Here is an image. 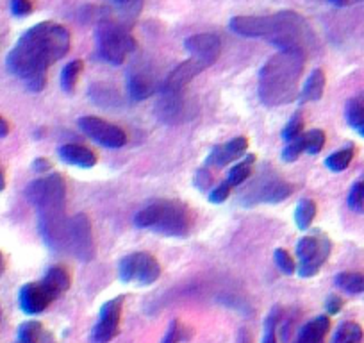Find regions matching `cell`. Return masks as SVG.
I'll list each match as a JSON object with an SVG mask.
<instances>
[{
  "instance_id": "6da1fadb",
  "label": "cell",
  "mask_w": 364,
  "mask_h": 343,
  "mask_svg": "<svg viewBox=\"0 0 364 343\" xmlns=\"http://www.w3.org/2000/svg\"><path fill=\"white\" fill-rule=\"evenodd\" d=\"M70 50V33L54 22H42L20 36L8 54V68L20 77L29 91H42L47 84V70Z\"/></svg>"
},
{
  "instance_id": "7a4b0ae2",
  "label": "cell",
  "mask_w": 364,
  "mask_h": 343,
  "mask_svg": "<svg viewBox=\"0 0 364 343\" xmlns=\"http://www.w3.org/2000/svg\"><path fill=\"white\" fill-rule=\"evenodd\" d=\"M27 199L40 215V233L54 250H66V182L61 174L33 181L27 186Z\"/></svg>"
},
{
  "instance_id": "3957f363",
  "label": "cell",
  "mask_w": 364,
  "mask_h": 343,
  "mask_svg": "<svg viewBox=\"0 0 364 343\" xmlns=\"http://www.w3.org/2000/svg\"><path fill=\"white\" fill-rule=\"evenodd\" d=\"M230 29L245 38H264L271 45L286 49H304L311 27L302 15L282 11L275 15L236 16L230 20Z\"/></svg>"
},
{
  "instance_id": "277c9868",
  "label": "cell",
  "mask_w": 364,
  "mask_h": 343,
  "mask_svg": "<svg viewBox=\"0 0 364 343\" xmlns=\"http://www.w3.org/2000/svg\"><path fill=\"white\" fill-rule=\"evenodd\" d=\"M305 66L304 49H286L264 63L259 74V98L275 107L297 98V86Z\"/></svg>"
},
{
  "instance_id": "5b68a950",
  "label": "cell",
  "mask_w": 364,
  "mask_h": 343,
  "mask_svg": "<svg viewBox=\"0 0 364 343\" xmlns=\"http://www.w3.org/2000/svg\"><path fill=\"white\" fill-rule=\"evenodd\" d=\"M193 213L184 202L179 200H159L143 208L134 216L136 227L152 229L159 234L184 238L193 229Z\"/></svg>"
},
{
  "instance_id": "8992f818",
  "label": "cell",
  "mask_w": 364,
  "mask_h": 343,
  "mask_svg": "<svg viewBox=\"0 0 364 343\" xmlns=\"http://www.w3.org/2000/svg\"><path fill=\"white\" fill-rule=\"evenodd\" d=\"M136 40L127 25L113 18H102L97 25V52L105 63L120 66L134 52Z\"/></svg>"
},
{
  "instance_id": "52a82bcc",
  "label": "cell",
  "mask_w": 364,
  "mask_h": 343,
  "mask_svg": "<svg viewBox=\"0 0 364 343\" xmlns=\"http://www.w3.org/2000/svg\"><path fill=\"white\" fill-rule=\"evenodd\" d=\"M332 243L325 234L318 233L315 236H304L297 242L298 267L297 274L300 277H312L325 264L331 256Z\"/></svg>"
},
{
  "instance_id": "ba28073f",
  "label": "cell",
  "mask_w": 364,
  "mask_h": 343,
  "mask_svg": "<svg viewBox=\"0 0 364 343\" xmlns=\"http://www.w3.org/2000/svg\"><path fill=\"white\" fill-rule=\"evenodd\" d=\"M122 283H136L138 286H151L161 276V264L152 254L134 252L125 256L118 264Z\"/></svg>"
},
{
  "instance_id": "9c48e42d",
  "label": "cell",
  "mask_w": 364,
  "mask_h": 343,
  "mask_svg": "<svg viewBox=\"0 0 364 343\" xmlns=\"http://www.w3.org/2000/svg\"><path fill=\"white\" fill-rule=\"evenodd\" d=\"M66 250L74 254L77 260L86 261V263L93 260L95 254H97L93 227H91L88 215H84V213H79V215L68 220Z\"/></svg>"
},
{
  "instance_id": "30bf717a",
  "label": "cell",
  "mask_w": 364,
  "mask_h": 343,
  "mask_svg": "<svg viewBox=\"0 0 364 343\" xmlns=\"http://www.w3.org/2000/svg\"><path fill=\"white\" fill-rule=\"evenodd\" d=\"M77 125L88 138L97 141L102 147L122 149L127 144V134H125L124 129L115 124H109L98 117H83L77 120Z\"/></svg>"
},
{
  "instance_id": "8fae6325",
  "label": "cell",
  "mask_w": 364,
  "mask_h": 343,
  "mask_svg": "<svg viewBox=\"0 0 364 343\" xmlns=\"http://www.w3.org/2000/svg\"><path fill=\"white\" fill-rule=\"evenodd\" d=\"M122 310H124V297L111 298L100 308V317L97 325L91 332V342L93 343H107L118 335L120 331Z\"/></svg>"
},
{
  "instance_id": "7c38bea8",
  "label": "cell",
  "mask_w": 364,
  "mask_h": 343,
  "mask_svg": "<svg viewBox=\"0 0 364 343\" xmlns=\"http://www.w3.org/2000/svg\"><path fill=\"white\" fill-rule=\"evenodd\" d=\"M184 49L188 50L189 56L196 57L204 64L211 66L216 63V59L222 54V40L218 38L216 34L202 33L193 34L184 42Z\"/></svg>"
},
{
  "instance_id": "4fadbf2b",
  "label": "cell",
  "mask_w": 364,
  "mask_h": 343,
  "mask_svg": "<svg viewBox=\"0 0 364 343\" xmlns=\"http://www.w3.org/2000/svg\"><path fill=\"white\" fill-rule=\"evenodd\" d=\"M293 185L277 178H268V181H259L252 185V202L277 204L293 195Z\"/></svg>"
},
{
  "instance_id": "5bb4252c",
  "label": "cell",
  "mask_w": 364,
  "mask_h": 343,
  "mask_svg": "<svg viewBox=\"0 0 364 343\" xmlns=\"http://www.w3.org/2000/svg\"><path fill=\"white\" fill-rule=\"evenodd\" d=\"M54 301L42 283H29L20 290V308L27 315H40L50 306Z\"/></svg>"
},
{
  "instance_id": "9a60e30c",
  "label": "cell",
  "mask_w": 364,
  "mask_h": 343,
  "mask_svg": "<svg viewBox=\"0 0 364 343\" xmlns=\"http://www.w3.org/2000/svg\"><path fill=\"white\" fill-rule=\"evenodd\" d=\"M206 68H209V66L204 64L202 61H199L196 57H189L188 61L180 63L179 66H177L175 70L170 74L168 79H166V83H165V88H163V91H168V93H179V91H182V88H184L186 84L192 83V81L195 79L199 74H202Z\"/></svg>"
},
{
  "instance_id": "2e32d148",
  "label": "cell",
  "mask_w": 364,
  "mask_h": 343,
  "mask_svg": "<svg viewBox=\"0 0 364 343\" xmlns=\"http://www.w3.org/2000/svg\"><path fill=\"white\" fill-rule=\"evenodd\" d=\"M247 149H248L247 138H245V136H237V138L227 141V144L213 147L209 158H207V163L213 166H218V168H222V166L240 159L241 156L247 152Z\"/></svg>"
},
{
  "instance_id": "e0dca14e",
  "label": "cell",
  "mask_w": 364,
  "mask_h": 343,
  "mask_svg": "<svg viewBox=\"0 0 364 343\" xmlns=\"http://www.w3.org/2000/svg\"><path fill=\"white\" fill-rule=\"evenodd\" d=\"M127 91L132 100H145L155 91V81L147 68H131L127 74Z\"/></svg>"
},
{
  "instance_id": "ac0fdd59",
  "label": "cell",
  "mask_w": 364,
  "mask_h": 343,
  "mask_svg": "<svg viewBox=\"0 0 364 343\" xmlns=\"http://www.w3.org/2000/svg\"><path fill=\"white\" fill-rule=\"evenodd\" d=\"M59 158L66 165L79 166V168H93L97 165V154L91 149L76 144L63 145L59 149Z\"/></svg>"
},
{
  "instance_id": "d6986e66",
  "label": "cell",
  "mask_w": 364,
  "mask_h": 343,
  "mask_svg": "<svg viewBox=\"0 0 364 343\" xmlns=\"http://www.w3.org/2000/svg\"><path fill=\"white\" fill-rule=\"evenodd\" d=\"M329 329H331V318L327 315H319L300 329L295 343H323Z\"/></svg>"
},
{
  "instance_id": "ffe728a7",
  "label": "cell",
  "mask_w": 364,
  "mask_h": 343,
  "mask_svg": "<svg viewBox=\"0 0 364 343\" xmlns=\"http://www.w3.org/2000/svg\"><path fill=\"white\" fill-rule=\"evenodd\" d=\"M70 283H71L70 272H68L64 267H61V264L50 268L42 281V284L47 288V290H49V293L52 295L54 301H56L59 295H63L64 291L70 288Z\"/></svg>"
},
{
  "instance_id": "44dd1931",
  "label": "cell",
  "mask_w": 364,
  "mask_h": 343,
  "mask_svg": "<svg viewBox=\"0 0 364 343\" xmlns=\"http://www.w3.org/2000/svg\"><path fill=\"white\" fill-rule=\"evenodd\" d=\"M163 98L158 104V113L168 124L173 122L182 120V113H184V106H182V100H180V91L179 93H168V91H163Z\"/></svg>"
},
{
  "instance_id": "7402d4cb",
  "label": "cell",
  "mask_w": 364,
  "mask_h": 343,
  "mask_svg": "<svg viewBox=\"0 0 364 343\" xmlns=\"http://www.w3.org/2000/svg\"><path fill=\"white\" fill-rule=\"evenodd\" d=\"M325 72L322 68H316L312 70L311 76L305 81V86L302 90V102H316L323 97V91H325Z\"/></svg>"
},
{
  "instance_id": "603a6c76",
  "label": "cell",
  "mask_w": 364,
  "mask_h": 343,
  "mask_svg": "<svg viewBox=\"0 0 364 343\" xmlns=\"http://www.w3.org/2000/svg\"><path fill=\"white\" fill-rule=\"evenodd\" d=\"M83 70L84 64L81 59L70 61V63L63 68V72H61V88H63L64 93H74Z\"/></svg>"
},
{
  "instance_id": "cb8c5ba5",
  "label": "cell",
  "mask_w": 364,
  "mask_h": 343,
  "mask_svg": "<svg viewBox=\"0 0 364 343\" xmlns=\"http://www.w3.org/2000/svg\"><path fill=\"white\" fill-rule=\"evenodd\" d=\"M336 284H338L343 291H346V293L350 295L363 293L364 274H359V272H341V274L336 277Z\"/></svg>"
},
{
  "instance_id": "d4e9b609",
  "label": "cell",
  "mask_w": 364,
  "mask_h": 343,
  "mask_svg": "<svg viewBox=\"0 0 364 343\" xmlns=\"http://www.w3.org/2000/svg\"><path fill=\"white\" fill-rule=\"evenodd\" d=\"M254 163H256V156L248 154L243 161H240L233 170H230L229 178H227V182H229L230 188H233V186L243 185V182L250 178Z\"/></svg>"
},
{
  "instance_id": "484cf974",
  "label": "cell",
  "mask_w": 364,
  "mask_h": 343,
  "mask_svg": "<svg viewBox=\"0 0 364 343\" xmlns=\"http://www.w3.org/2000/svg\"><path fill=\"white\" fill-rule=\"evenodd\" d=\"M316 216V204L311 199H302L295 209V222L300 231H307Z\"/></svg>"
},
{
  "instance_id": "4316f807",
  "label": "cell",
  "mask_w": 364,
  "mask_h": 343,
  "mask_svg": "<svg viewBox=\"0 0 364 343\" xmlns=\"http://www.w3.org/2000/svg\"><path fill=\"white\" fill-rule=\"evenodd\" d=\"M363 327L356 322H343L336 331L332 343H360L363 342Z\"/></svg>"
},
{
  "instance_id": "83f0119b",
  "label": "cell",
  "mask_w": 364,
  "mask_h": 343,
  "mask_svg": "<svg viewBox=\"0 0 364 343\" xmlns=\"http://www.w3.org/2000/svg\"><path fill=\"white\" fill-rule=\"evenodd\" d=\"M353 154H356V151H353L352 145L341 149V151L334 152V154H331L325 159V166L331 170V172H343V170H346L350 166Z\"/></svg>"
},
{
  "instance_id": "f1b7e54d",
  "label": "cell",
  "mask_w": 364,
  "mask_h": 343,
  "mask_svg": "<svg viewBox=\"0 0 364 343\" xmlns=\"http://www.w3.org/2000/svg\"><path fill=\"white\" fill-rule=\"evenodd\" d=\"M346 122L353 129H357L364 122V91L350 98L346 104Z\"/></svg>"
},
{
  "instance_id": "f546056e",
  "label": "cell",
  "mask_w": 364,
  "mask_h": 343,
  "mask_svg": "<svg viewBox=\"0 0 364 343\" xmlns=\"http://www.w3.org/2000/svg\"><path fill=\"white\" fill-rule=\"evenodd\" d=\"M111 4L117 6L118 11L122 13V23L127 25L139 15L143 8V0H111Z\"/></svg>"
},
{
  "instance_id": "4dcf8cb0",
  "label": "cell",
  "mask_w": 364,
  "mask_h": 343,
  "mask_svg": "<svg viewBox=\"0 0 364 343\" xmlns=\"http://www.w3.org/2000/svg\"><path fill=\"white\" fill-rule=\"evenodd\" d=\"M40 338H42V324L29 320L20 325L15 343H40Z\"/></svg>"
},
{
  "instance_id": "1f68e13d",
  "label": "cell",
  "mask_w": 364,
  "mask_h": 343,
  "mask_svg": "<svg viewBox=\"0 0 364 343\" xmlns=\"http://www.w3.org/2000/svg\"><path fill=\"white\" fill-rule=\"evenodd\" d=\"M302 152H305V134L304 132H302L300 136H297L295 140L288 141V145H286L284 151H282V159H284L286 163H293L300 158Z\"/></svg>"
},
{
  "instance_id": "d6a6232c",
  "label": "cell",
  "mask_w": 364,
  "mask_h": 343,
  "mask_svg": "<svg viewBox=\"0 0 364 343\" xmlns=\"http://www.w3.org/2000/svg\"><path fill=\"white\" fill-rule=\"evenodd\" d=\"M274 260H275V264H277V268L282 272V274H286V276H293V274H297V263H295L291 254H289L286 249L275 250Z\"/></svg>"
},
{
  "instance_id": "836d02e7",
  "label": "cell",
  "mask_w": 364,
  "mask_h": 343,
  "mask_svg": "<svg viewBox=\"0 0 364 343\" xmlns=\"http://www.w3.org/2000/svg\"><path fill=\"white\" fill-rule=\"evenodd\" d=\"M323 145H325V132H323L322 129H315V131L305 132V152H307V154H319Z\"/></svg>"
},
{
  "instance_id": "e575fe53",
  "label": "cell",
  "mask_w": 364,
  "mask_h": 343,
  "mask_svg": "<svg viewBox=\"0 0 364 343\" xmlns=\"http://www.w3.org/2000/svg\"><path fill=\"white\" fill-rule=\"evenodd\" d=\"M278 322H281V315H278V308H275V310L268 315L266 324H264L263 343H278V339H277Z\"/></svg>"
},
{
  "instance_id": "d590c367",
  "label": "cell",
  "mask_w": 364,
  "mask_h": 343,
  "mask_svg": "<svg viewBox=\"0 0 364 343\" xmlns=\"http://www.w3.org/2000/svg\"><path fill=\"white\" fill-rule=\"evenodd\" d=\"M302 129H304V118L300 113H297L282 129V138H284V141L295 140L297 136L302 134Z\"/></svg>"
},
{
  "instance_id": "8d00e7d4",
  "label": "cell",
  "mask_w": 364,
  "mask_h": 343,
  "mask_svg": "<svg viewBox=\"0 0 364 343\" xmlns=\"http://www.w3.org/2000/svg\"><path fill=\"white\" fill-rule=\"evenodd\" d=\"M348 206L353 211H363L364 209V181L356 182L350 190Z\"/></svg>"
},
{
  "instance_id": "74e56055",
  "label": "cell",
  "mask_w": 364,
  "mask_h": 343,
  "mask_svg": "<svg viewBox=\"0 0 364 343\" xmlns=\"http://www.w3.org/2000/svg\"><path fill=\"white\" fill-rule=\"evenodd\" d=\"M182 338H184V327L179 320H172L161 343H179Z\"/></svg>"
},
{
  "instance_id": "f35d334b",
  "label": "cell",
  "mask_w": 364,
  "mask_h": 343,
  "mask_svg": "<svg viewBox=\"0 0 364 343\" xmlns=\"http://www.w3.org/2000/svg\"><path fill=\"white\" fill-rule=\"evenodd\" d=\"M229 193H230V186L229 182H222L220 186H216V188L213 190V192L209 193V202L213 204H222L225 202L227 199H229Z\"/></svg>"
},
{
  "instance_id": "ab89813d",
  "label": "cell",
  "mask_w": 364,
  "mask_h": 343,
  "mask_svg": "<svg viewBox=\"0 0 364 343\" xmlns=\"http://www.w3.org/2000/svg\"><path fill=\"white\" fill-rule=\"evenodd\" d=\"M11 13L15 16H27L33 13V2L30 0H11Z\"/></svg>"
},
{
  "instance_id": "60d3db41",
  "label": "cell",
  "mask_w": 364,
  "mask_h": 343,
  "mask_svg": "<svg viewBox=\"0 0 364 343\" xmlns=\"http://www.w3.org/2000/svg\"><path fill=\"white\" fill-rule=\"evenodd\" d=\"M211 185H213V175H211V172H207L206 168L196 170V174H195L196 188H199L200 192H206V190L211 188Z\"/></svg>"
},
{
  "instance_id": "b9f144b4",
  "label": "cell",
  "mask_w": 364,
  "mask_h": 343,
  "mask_svg": "<svg viewBox=\"0 0 364 343\" xmlns=\"http://www.w3.org/2000/svg\"><path fill=\"white\" fill-rule=\"evenodd\" d=\"M341 308H343V301L339 297H336V295H331V297L325 301V310L329 315L339 313V311H341Z\"/></svg>"
},
{
  "instance_id": "7bdbcfd3",
  "label": "cell",
  "mask_w": 364,
  "mask_h": 343,
  "mask_svg": "<svg viewBox=\"0 0 364 343\" xmlns=\"http://www.w3.org/2000/svg\"><path fill=\"white\" fill-rule=\"evenodd\" d=\"M33 168H34V172H50V168H52V163H50L47 158H38L36 161L33 163Z\"/></svg>"
},
{
  "instance_id": "ee69618b",
  "label": "cell",
  "mask_w": 364,
  "mask_h": 343,
  "mask_svg": "<svg viewBox=\"0 0 364 343\" xmlns=\"http://www.w3.org/2000/svg\"><path fill=\"white\" fill-rule=\"evenodd\" d=\"M9 134V124L0 117V138H6Z\"/></svg>"
},
{
  "instance_id": "f6af8a7d",
  "label": "cell",
  "mask_w": 364,
  "mask_h": 343,
  "mask_svg": "<svg viewBox=\"0 0 364 343\" xmlns=\"http://www.w3.org/2000/svg\"><path fill=\"white\" fill-rule=\"evenodd\" d=\"M4 188H6V175L2 166H0V192H4Z\"/></svg>"
},
{
  "instance_id": "bcb514c9",
  "label": "cell",
  "mask_w": 364,
  "mask_h": 343,
  "mask_svg": "<svg viewBox=\"0 0 364 343\" xmlns=\"http://www.w3.org/2000/svg\"><path fill=\"white\" fill-rule=\"evenodd\" d=\"M4 268H6V264H4V256H2V252H0V276L4 274Z\"/></svg>"
},
{
  "instance_id": "7dc6e473",
  "label": "cell",
  "mask_w": 364,
  "mask_h": 343,
  "mask_svg": "<svg viewBox=\"0 0 364 343\" xmlns=\"http://www.w3.org/2000/svg\"><path fill=\"white\" fill-rule=\"evenodd\" d=\"M356 131H357V132H359V134H360V136H363V138H364V122H363V124H360V125H359V127H357V129H356Z\"/></svg>"
},
{
  "instance_id": "c3c4849f",
  "label": "cell",
  "mask_w": 364,
  "mask_h": 343,
  "mask_svg": "<svg viewBox=\"0 0 364 343\" xmlns=\"http://www.w3.org/2000/svg\"><path fill=\"white\" fill-rule=\"evenodd\" d=\"M332 4H336V6H343L346 2V0H331Z\"/></svg>"
},
{
  "instance_id": "681fc988",
  "label": "cell",
  "mask_w": 364,
  "mask_h": 343,
  "mask_svg": "<svg viewBox=\"0 0 364 343\" xmlns=\"http://www.w3.org/2000/svg\"><path fill=\"white\" fill-rule=\"evenodd\" d=\"M0 320H2V310H0Z\"/></svg>"
}]
</instances>
